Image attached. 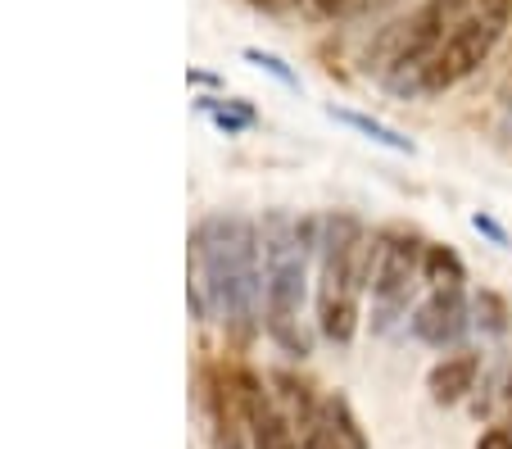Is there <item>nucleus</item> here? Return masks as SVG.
<instances>
[{"label": "nucleus", "mask_w": 512, "mask_h": 449, "mask_svg": "<svg viewBox=\"0 0 512 449\" xmlns=\"http://www.w3.org/2000/svg\"><path fill=\"white\" fill-rule=\"evenodd\" d=\"M195 291L209 318L236 336H250L263 318V245L259 227L241 214H209L191 232Z\"/></svg>", "instance_id": "nucleus-1"}, {"label": "nucleus", "mask_w": 512, "mask_h": 449, "mask_svg": "<svg viewBox=\"0 0 512 449\" xmlns=\"http://www.w3.org/2000/svg\"><path fill=\"white\" fill-rule=\"evenodd\" d=\"M322 282H318V327L327 341L349 345L358 332V295L372 286L381 245L368 241L354 214H331L322 227Z\"/></svg>", "instance_id": "nucleus-2"}, {"label": "nucleus", "mask_w": 512, "mask_h": 449, "mask_svg": "<svg viewBox=\"0 0 512 449\" xmlns=\"http://www.w3.org/2000/svg\"><path fill=\"white\" fill-rule=\"evenodd\" d=\"M304 250H309V227L286 214L263 218V327L286 354H309V336L300 327L304 309Z\"/></svg>", "instance_id": "nucleus-3"}, {"label": "nucleus", "mask_w": 512, "mask_h": 449, "mask_svg": "<svg viewBox=\"0 0 512 449\" xmlns=\"http://www.w3.org/2000/svg\"><path fill=\"white\" fill-rule=\"evenodd\" d=\"M463 23V0H426L422 10L399 28L395 55H390V87L404 82V73H422L435 59V50L445 46V37Z\"/></svg>", "instance_id": "nucleus-4"}, {"label": "nucleus", "mask_w": 512, "mask_h": 449, "mask_svg": "<svg viewBox=\"0 0 512 449\" xmlns=\"http://www.w3.org/2000/svg\"><path fill=\"white\" fill-rule=\"evenodd\" d=\"M499 37H503L499 28H490L485 19L467 14V19L445 37V46L435 50L431 64L417 73V91H449L463 78H472L485 59H490V50L499 46Z\"/></svg>", "instance_id": "nucleus-5"}, {"label": "nucleus", "mask_w": 512, "mask_h": 449, "mask_svg": "<svg viewBox=\"0 0 512 449\" xmlns=\"http://www.w3.org/2000/svg\"><path fill=\"white\" fill-rule=\"evenodd\" d=\"M426 245L417 236H390L377 250V268H372V300H377V332H386L390 318L408 309V291L413 277L422 273Z\"/></svg>", "instance_id": "nucleus-6"}, {"label": "nucleus", "mask_w": 512, "mask_h": 449, "mask_svg": "<svg viewBox=\"0 0 512 449\" xmlns=\"http://www.w3.org/2000/svg\"><path fill=\"white\" fill-rule=\"evenodd\" d=\"M200 404H204V422H209L213 449H241L245 413H241V386H236V372L218 368V363H204Z\"/></svg>", "instance_id": "nucleus-7"}, {"label": "nucleus", "mask_w": 512, "mask_h": 449, "mask_svg": "<svg viewBox=\"0 0 512 449\" xmlns=\"http://www.w3.org/2000/svg\"><path fill=\"white\" fill-rule=\"evenodd\" d=\"M236 386H241V413H245V431H250L254 449H304L290 418L277 409L263 381L254 372H236Z\"/></svg>", "instance_id": "nucleus-8"}, {"label": "nucleus", "mask_w": 512, "mask_h": 449, "mask_svg": "<svg viewBox=\"0 0 512 449\" xmlns=\"http://www.w3.org/2000/svg\"><path fill=\"white\" fill-rule=\"evenodd\" d=\"M413 336L426 345H435V350H445V345H454L458 336L467 332V300L463 291H431V300L417 304L413 313Z\"/></svg>", "instance_id": "nucleus-9"}, {"label": "nucleus", "mask_w": 512, "mask_h": 449, "mask_svg": "<svg viewBox=\"0 0 512 449\" xmlns=\"http://www.w3.org/2000/svg\"><path fill=\"white\" fill-rule=\"evenodd\" d=\"M476 377H481V354L463 350V354H445L426 372V391L435 404H458L476 391Z\"/></svg>", "instance_id": "nucleus-10"}, {"label": "nucleus", "mask_w": 512, "mask_h": 449, "mask_svg": "<svg viewBox=\"0 0 512 449\" xmlns=\"http://www.w3.org/2000/svg\"><path fill=\"white\" fill-rule=\"evenodd\" d=\"M422 277L435 286V291H463L467 268H463V259H458L454 245H426V254H422Z\"/></svg>", "instance_id": "nucleus-11"}, {"label": "nucleus", "mask_w": 512, "mask_h": 449, "mask_svg": "<svg viewBox=\"0 0 512 449\" xmlns=\"http://www.w3.org/2000/svg\"><path fill=\"white\" fill-rule=\"evenodd\" d=\"M336 123H345V127H354V132H363L368 141H377V146H390V150H399V155H413V141L408 137H399L395 127H386V123H377V118H368V114H354V109H327Z\"/></svg>", "instance_id": "nucleus-12"}, {"label": "nucleus", "mask_w": 512, "mask_h": 449, "mask_svg": "<svg viewBox=\"0 0 512 449\" xmlns=\"http://www.w3.org/2000/svg\"><path fill=\"white\" fill-rule=\"evenodd\" d=\"M322 409H327V422H331V431L340 436V445L345 449H368V436H363V427H358V418H354V409H349L345 395L322 400Z\"/></svg>", "instance_id": "nucleus-13"}, {"label": "nucleus", "mask_w": 512, "mask_h": 449, "mask_svg": "<svg viewBox=\"0 0 512 449\" xmlns=\"http://www.w3.org/2000/svg\"><path fill=\"white\" fill-rule=\"evenodd\" d=\"M200 109H204V114H209L218 127H223L227 137H236V132L254 127V109H250V105H241V100H227V105H223V100L204 96V100H200Z\"/></svg>", "instance_id": "nucleus-14"}, {"label": "nucleus", "mask_w": 512, "mask_h": 449, "mask_svg": "<svg viewBox=\"0 0 512 449\" xmlns=\"http://www.w3.org/2000/svg\"><path fill=\"white\" fill-rule=\"evenodd\" d=\"M476 313H485L481 323L490 327V332H503V327H508V309H503V300L494 291H481L476 295Z\"/></svg>", "instance_id": "nucleus-15"}, {"label": "nucleus", "mask_w": 512, "mask_h": 449, "mask_svg": "<svg viewBox=\"0 0 512 449\" xmlns=\"http://www.w3.org/2000/svg\"><path fill=\"white\" fill-rule=\"evenodd\" d=\"M476 19H485L490 28H508L512 19V0H476Z\"/></svg>", "instance_id": "nucleus-16"}, {"label": "nucleus", "mask_w": 512, "mask_h": 449, "mask_svg": "<svg viewBox=\"0 0 512 449\" xmlns=\"http://www.w3.org/2000/svg\"><path fill=\"white\" fill-rule=\"evenodd\" d=\"M245 59H254V64H259V69H268L272 78H281V82H286V87H295V73H290L277 55H268V50H245Z\"/></svg>", "instance_id": "nucleus-17"}, {"label": "nucleus", "mask_w": 512, "mask_h": 449, "mask_svg": "<svg viewBox=\"0 0 512 449\" xmlns=\"http://www.w3.org/2000/svg\"><path fill=\"white\" fill-rule=\"evenodd\" d=\"M476 449H512V431L508 427H490L481 440H476Z\"/></svg>", "instance_id": "nucleus-18"}, {"label": "nucleus", "mask_w": 512, "mask_h": 449, "mask_svg": "<svg viewBox=\"0 0 512 449\" xmlns=\"http://www.w3.org/2000/svg\"><path fill=\"white\" fill-rule=\"evenodd\" d=\"M313 5V14H336V10H345L349 0H309Z\"/></svg>", "instance_id": "nucleus-19"}, {"label": "nucleus", "mask_w": 512, "mask_h": 449, "mask_svg": "<svg viewBox=\"0 0 512 449\" xmlns=\"http://www.w3.org/2000/svg\"><path fill=\"white\" fill-rule=\"evenodd\" d=\"M472 227H476V232H485V236H494V241H503V232H499V227H494L485 214H476V218H472Z\"/></svg>", "instance_id": "nucleus-20"}, {"label": "nucleus", "mask_w": 512, "mask_h": 449, "mask_svg": "<svg viewBox=\"0 0 512 449\" xmlns=\"http://www.w3.org/2000/svg\"><path fill=\"white\" fill-rule=\"evenodd\" d=\"M254 10H290V5H300V0H250Z\"/></svg>", "instance_id": "nucleus-21"}, {"label": "nucleus", "mask_w": 512, "mask_h": 449, "mask_svg": "<svg viewBox=\"0 0 512 449\" xmlns=\"http://www.w3.org/2000/svg\"><path fill=\"white\" fill-rule=\"evenodd\" d=\"M499 137L512 141V100H508V109H503V118H499Z\"/></svg>", "instance_id": "nucleus-22"}, {"label": "nucleus", "mask_w": 512, "mask_h": 449, "mask_svg": "<svg viewBox=\"0 0 512 449\" xmlns=\"http://www.w3.org/2000/svg\"><path fill=\"white\" fill-rule=\"evenodd\" d=\"M186 78H191V82H200V87H218V78H213V73H200V69H191V73H186Z\"/></svg>", "instance_id": "nucleus-23"}, {"label": "nucleus", "mask_w": 512, "mask_h": 449, "mask_svg": "<svg viewBox=\"0 0 512 449\" xmlns=\"http://www.w3.org/2000/svg\"><path fill=\"white\" fill-rule=\"evenodd\" d=\"M508 400H512V395H508Z\"/></svg>", "instance_id": "nucleus-24"}]
</instances>
